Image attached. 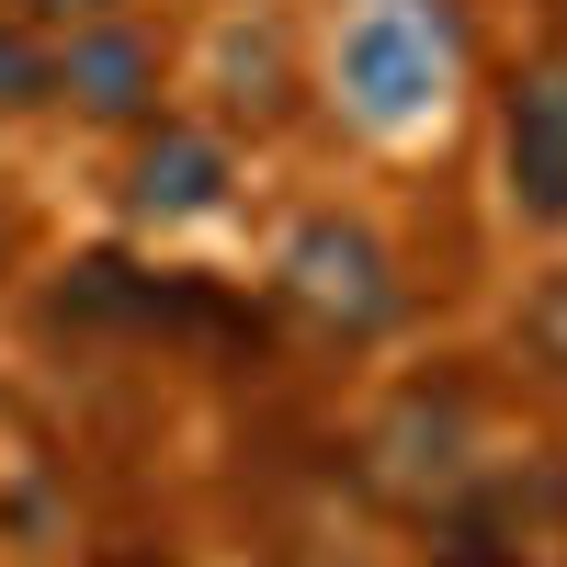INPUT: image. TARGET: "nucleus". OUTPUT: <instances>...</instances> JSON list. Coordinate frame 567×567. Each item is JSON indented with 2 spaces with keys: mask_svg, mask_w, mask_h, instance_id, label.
Returning <instances> with one entry per match:
<instances>
[{
  "mask_svg": "<svg viewBox=\"0 0 567 567\" xmlns=\"http://www.w3.org/2000/svg\"><path fill=\"white\" fill-rule=\"evenodd\" d=\"M284 284H296L318 318H341V329H374V318L398 307L386 250H374L363 227H296V250H284Z\"/></svg>",
  "mask_w": 567,
  "mask_h": 567,
  "instance_id": "2",
  "label": "nucleus"
},
{
  "mask_svg": "<svg viewBox=\"0 0 567 567\" xmlns=\"http://www.w3.org/2000/svg\"><path fill=\"white\" fill-rule=\"evenodd\" d=\"M443 69H454V12L443 0H363L352 34H341V103L363 125H420L443 103Z\"/></svg>",
  "mask_w": 567,
  "mask_h": 567,
  "instance_id": "1",
  "label": "nucleus"
},
{
  "mask_svg": "<svg viewBox=\"0 0 567 567\" xmlns=\"http://www.w3.org/2000/svg\"><path fill=\"white\" fill-rule=\"evenodd\" d=\"M34 91H45V58L23 34H0V103H34Z\"/></svg>",
  "mask_w": 567,
  "mask_h": 567,
  "instance_id": "6",
  "label": "nucleus"
},
{
  "mask_svg": "<svg viewBox=\"0 0 567 567\" xmlns=\"http://www.w3.org/2000/svg\"><path fill=\"white\" fill-rule=\"evenodd\" d=\"M227 194V159L205 148V136H159L148 159H136V205L148 216H205Z\"/></svg>",
  "mask_w": 567,
  "mask_h": 567,
  "instance_id": "4",
  "label": "nucleus"
},
{
  "mask_svg": "<svg viewBox=\"0 0 567 567\" xmlns=\"http://www.w3.org/2000/svg\"><path fill=\"white\" fill-rule=\"evenodd\" d=\"M136 80H148V58H136L125 34H91L80 58H69V91H80L91 114H125V103H136Z\"/></svg>",
  "mask_w": 567,
  "mask_h": 567,
  "instance_id": "5",
  "label": "nucleus"
},
{
  "mask_svg": "<svg viewBox=\"0 0 567 567\" xmlns=\"http://www.w3.org/2000/svg\"><path fill=\"white\" fill-rule=\"evenodd\" d=\"M534 341H545V352H556V363H567V284H556V296H545V307H534Z\"/></svg>",
  "mask_w": 567,
  "mask_h": 567,
  "instance_id": "7",
  "label": "nucleus"
},
{
  "mask_svg": "<svg viewBox=\"0 0 567 567\" xmlns=\"http://www.w3.org/2000/svg\"><path fill=\"white\" fill-rule=\"evenodd\" d=\"M511 194L534 216H567V58L511 91Z\"/></svg>",
  "mask_w": 567,
  "mask_h": 567,
  "instance_id": "3",
  "label": "nucleus"
},
{
  "mask_svg": "<svg viewBox=\"0 0 567 567\" xmlns=\"http://www.w3.org/2000/svg\"><path fill=\"white\" fill-rule=\"evenodd\" d=\"M45 12H91V0H45Z\"/></svg>",
  "mask_w": 567,
  "mask_h": 567,
  "instance_id": "8",
  "label": "nucleus"
}]
</instances>
